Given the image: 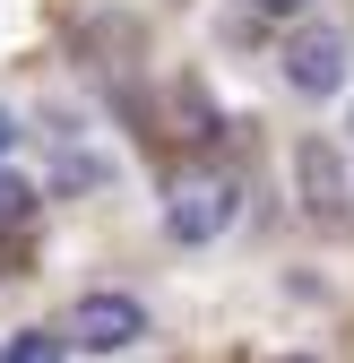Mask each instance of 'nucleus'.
I'll return each mask as SVG.
<instances>
[{
	"label": "nucleus",
	"instance_id": "obj_1",
	"mask_svg": "<svg viewBox=\"0 0 354 363\" xmlns=\"http://www.w3.org/2000/svg\"><path fill=\"white\" fill-rule=\"evenodd\" d=\"M234 208H242V191H234L225 173H190V182H173V208H164V225H173L182 242H216V234L234 225Z\"/></svg>",
	"mask_w": 354,
	"mask_h": 363
},
{
	"label": "nucleus",
	"instance_id": "obj_2",
	"mask_svg": "<svg viewBox=\"0 0 354 363\" xmlns=\"http://www.w3.org/2000/svg\"><path fill=\"white\" fill-rule=\"evenodd\" d=\"M139 337H147V311L130 303V294H86L69 311V346H86V354H121V346H139Z\"/></svg>",
	"mask_w": 354,
	"mask_h": 363
},
{
	"label": "nucleus",
	"instance_id": "obj_3",
	"mask_svg": "<svg viewBox=\"0 0 354 363\" xmlns=\"http://www.w3.org/2000/svg\"><path fill=\"white\" fill-rule=\"evenodd\" d=\"M285 78L302 86V96H337V86H346V43H337L329 26H302V35L285 43Z\"/></svg>",
	"mask_w": 354,
	"mask_h": 363
},
{
	"label": "nucleus",
	"instance_id": "obj_4",
	"mask_svg": "<svg viewBox=\"0 0 354 363\" xmlns=\"http://www.w3.org/2000/svg\"><path fill=\"white\" fill-rule=\"evenodd\" d=\"M294 164H302V199H312V216L337 225V216H346V164H337V147H329V139H302Z\"/></svg>",
	"mask_w": 354,
	"mask_h": 363
},
{
	"label": "nucleus",
	"instance_id": "obj_5",
	"mask_svg": "<svg viewBox=\"0 0 354 363\" xmlns=\"http://www.w3.org/2000/svg\"><path fill=\"white\" fill-rule=\"evenodd\" d=\"M26 216H35V182L0 173V225H26Z\"/></svg>",
	"mask_w": 354,
	"mask_h": 363
},
{
	"label": "nucleus",
	"instance_id": "obj_6",
	"mask_svg": "<svg viewBox=\"0 0 354 363\" xmlns=\"http://www.w3.org/2000/svg\"><path fill=\"white\" fill-rule=\"evenodd\" d=\"M69 337H52V329H26V337H9V363H43V354H61Z\"/></svg>",
	"mask_w": 354,
	"mask_h": 363
},
{
	"label": "nucleus",
	"instance_id": "obj_7",
	"mask_svg": "<svg viewBox=\"0 0 354 363\" xmlns=\"http://www.w3.org/2000/svg\"><path fill=\"white\" fill-rule=\"evenodd\" d=\"M251 9H268V18H277V9H302V0H251Z\"/></svg>",
	"mask_w": 354,
	"mask_h": 363
},
{
	"label": "nucleus",
	"instance_id": "obj_8",
	"mask_svg": "<svg viewBox=\"0 0 354 363\" xmlns=\"http://www.w3.org/2000/svg\"><path fill=\"white\" fill-rule=\"evenodd\" d=\"M9 139H18V130H9V113H0V156H9Z\"/></svg>",
	"mask_w": 354,
	"mask_h": 363
}]
</instances>
